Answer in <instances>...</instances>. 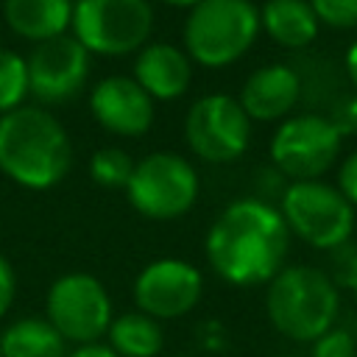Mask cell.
<instances>
[{"instance_id": "obj_1", "label": "cell", "mask_w": 357, "mask_h": 357, "mask_svg": "<svg viewBox=\"0 0 357 357\" xmlns=\"http://www.w3.org/2000/svg\"><path fill=\"white\" fill-rule=\"evenodd\" d=\"M290 229L276 206L262 198L229 204L206 234V259L229 284L248 287L271 282L287 257Z\"/></svg>"}, {"instance_id": "obj_2", "label": "cell", "mask_w": 357, "mask_h": 357, "mask_svg": "<svg viewBox=\"0 0 357 357\" xmlns=\"http://www.w3.org/2000/svg\"><path fill=\"white\" fill-rule=\"evenodd\" d=\"M73 165V145L64 126L45 106H20L0 114V170L28 187H56Z\"/></svg>"}, {"instance_id": "obj_3", "label": "cell", "mask_w": 357, "mask_h": 357, "mask_svg": "<svg viewBox=\"0 0 357 357\" xmlns=\"http://www.w3.org/2000/svg\"><path fill=\"white\" fill-rule=\"evenodd\" d=\"M265 310L271 324L284 337L312 343L332 329L340 310V296L324 271L310 265H290L268 282Z\"/></svg>"}, {"instance_id": "obj_4", "label": "cell", "mask_w": 357, "mask_h": 357, "mask_svg": "<svg viewBox=\"0 0 357 357\" xmlns=\"http://www.w3.org/2000/svg\"><path fill=\"white\" fill-rule=\"evenodd\" d=\"M259 33V8L251 0H198L184 22L187 56L201 67L234 64Z\"/></svg>"}, {"instance_id": "obj_5", "label": "cell", "mask_w": 357, "mask_h": 357, "mask_svg": "<svg viewBox=\"0 0 357 357\" xmlns=\"http://www.w3.org/2000/svg\"><path fill=\"white\" fill-rule=\"evenodd\" d=\"M70 28L95 56H128L145 47L153 8L148 0H78Z\"/></svg>"}, {"instance_id": "obj_6", "label": "cell", "mask_w": 357, "mask_h": 357, "mask_svg": "<svg viewBox=\"0 0 357 357\" xmlns=\"http://www.w3.org/2000/svg\"><path fill=\"white\" fill-rule=\"evenodd\" d=\"M279 212L290 234L301 237L312 248H340L354 229V206L337 187L321 178L293 181L284 187Z\"/></svg>"}, {"instance_id": "obj_7", "label": "cell", "mask_w": 357, "mask_h": 357, "mask_svg": "<svg viewBox=\"0 0 357 357\" xmlns=\"http://www.w3.org/2000/svg\"><path fill=\"white\" fill-rule=\"evenodd\" d=\"M198 187V173L184 156L156 151L134 165L126 195L139 215L151 220H173L190 212Z\"/></svg>"}, {"instance_id": "obj_8", "label": "cell", "mask_w": 357, "mask_h": 357, "mask_svg": "<svg viewBox=\"0 0 357 357\" xmlns=\"http://www.w3.org/2000/svg\"><path fill=\"white\" fill-rule=\"evenodd\" d=\"M343 134L324 114H298L279 123L271 139V159L282 176L310 181L324 176L340 156Z\"/></svg>"}, {"instance_id": "obj_9", "label": "cell", "mask_w": 357, "mask_h": 357, "mask_svg": "<svg viewBox=\"0 0 357 357\" xmlns=\"http://www.w3.org/2000/svg\"><path fill=\"white\" fill-rule=\"evenodd\" d=\"M47 321L64 340L98 343L112 324V298L92 273H64L47 290Z\"/></svg>"}, {"instance_id": "obj_10", "label": "cell", "mask_w": 357, "mask_h": 357, "mask_svg": "<svg viewBox=\"0 0 357 357\" xmlns=\"http://www.w3.org/2000/svg\"><path fill=\"white\" fill-rule=\"evenodd\" d=\"M187 145L195 156L212 165L234 162L251 142V117L231 95H204L195 100L184 120Z\"/></svg>"}, {"instance_id": "obj_11", "label": "cell", "mask_w": 357, "mask_h": 357, "mask_svg": "<svg viewBox=\"0 0 357 357\" xmlns=\"http://www.w3.org/2000/svg\"><path fill=\"white\" fill-rule=\"evenodd\" d=\"M28 61V92L39 106H61L75 100L89 78L92 53L75 36L39 42Z\"/></svg>"}, {"instance_id": "obj_12", "label": "cell", "mask_w": 357, "mask_h": 357, "mask_svg": "<svg viewBox=\"0 0 357 357\" xmlns=\"http://www.w3.org/2000/svg\"><path fill=\"white\" fill-rule=\"evenodd\" d=\"M204 293L201 271L184 259H156L134 282V301L139 312L167 321L190 312Z\"/></svg>"}, {"instance_id": "obj_13", "label": "cell", "mask_w": 357, "mask_h": 357, "mask_svg": "<svg viewBox=\"0 0 357 357\" xmlns=\"http://www.w3.org/2000/svg\"><path fill=\"white\" fill-rule=\"evenodd\" d=\"M89 112L117 137H142L153 126V100L128 75L100 78L89 92Z\"/></svg>"}, {"instance_id": "obj_14", "label": "cell", "mask_w": 357, "mask_h": 357, "mask_svg": "<svg viewBox=\"0 0 357 357\" xmlns=\"http://www.w3.org/2000/svg\"><path fill=\"white\" fill-rule=\"evenodd\" d=\"M301 98V78L287 64H265L254 70L243 89H240V106L251 120L271 123L290 114V109Z\"/></svg>"}, {"instance_id": "obj_15", "label": "cell", "mask_w": 357, "mask_h": 357, "mask_svg": "<svg viewBox=\"0 0 357 357\" xmlns=\"http://www.w3.org/2000/svg\"><path fill=\"white\" fill-rule=\"evenodd\" d=\"M131 78L151 95V100H176L187 92L192 78L190 56L167 42L145 45L137 50Z\"/></svg>"}, {"instance_id": "obj_16", "label": "cell", "mask_w": 357, "mask_h": 357, "mask_svg": "<svg viewBox=\"0 0 357 357\" xmlns=\"http://www.w3.org/2000/svg\"><path fill=\"white\" fill-rule=\"evenodd\" d=\"M73 0H6L3 14L8 28L28 42L61 36L73 22Z\"/></svg>"}, {"instance_id": "obj_17", "label": "cell", "mask_w": 357, "mask_h": 357, "mask_svg": "<svg viewBox=\"0 0 357 357\" xmlns=\"http://www.w3.org/2000/svg\"><path fill=\"white\" fill-rule=\"evenodd\" d=\"M318 25L310 0H268L259 8V28L290 50L307 47L318 36Z\"/></svg>"}, {"instance_id": "obj_18", "label": "cell", "mask_w": 357, "mask_h": 357, "mask_svg": "<svg viewBox=\"0 0 357 357\" xmlns=\"http://www.w3.org/2000/svg\"><path fill=\"white\" fill-rule=\"evenodd\" d=\"M3 357H67V340L47 318H20L0 335Z\"/></svg>"}, {"instance_id": "obj_19", "label": "cell", "mask_w": 357, "mask_h": 357, "mask_svg": "<svg viewBox=\"0 0 357 357\" xmlns=\"http://www.w3.org/2000/svg\"><path fill=\"white\" fill-rule=\"evenodd\" d=\"M106 335L109 346L120 357H156L165 343L162 326L145 312H126L120 318H112Z\"/></svg>"}, {"instance_id": "obj_20", "label": "cell", "mask_w": 357, "mask_h": 357, "mask_svg": "<svg viewBox=\"0 0 357 357\" xmlns=\"http://www.w3.org/2000/svg\"><path fill=\"white\" fill-rule=\"evenodd\" d=\"M28 61L8 47H0V114H8L28 98Z\"/></svg>"}, {"instance_id": "obj_21", "label": "cell", "mask_w": 357, "mask_h": 357, "mask_svg": "<svg viewBox=\"0 0 357 357\" xmlns=\"http://www.w3.org/2000/svg\"><path fill=\"white\" fill-rule=\"evenodd\" d=\"M134 159L123 151V148H100L92 153L89 159V176L95 178V184L106 187V190H126L128 178L134 173Z\"/></svg>"}, {"instance_id": "obj_22", "label": "cell", "mask_w": 357, "mask_h": 357, "mask_svg": "<svg viewBox=\"0 0 357 357\" xmlns=\"http://www.w3.org/2000/svg\"><path fill=\"white\" fill-rule=\"evenodd\" d=\"M310 6L329 28H357V0H310Z\"/></svg>"}, {"instance_id": "obj_23", "label": "cell", "mask_w": 357, "mask_h": 357, "mask_svg": "<svg viewBox=\"0 0 357 357\" xmlns=\"http://www.w3.org/2000/svg\"><path fill=\"white\" fill-rule=\"evenodd\" d=\"M312 357H357V343L346 329H329L312 340Z\"/></svg>"}, {"instance_id": "obj_24", "label": "cell", "mask_w": 357, "mask_h": 357, "mask_svg": "<svg viewBox=\"0 0 357 357\" xmlns=\"http://www.w3.org/2000/svg\"><path fill=\"white\" fill-rule=\"evenodd\" d=\"M337 190L346 195V201L357 209V151L349 153L343 162H340V170H337Z\"/></svg>"}, {"instance_id": "obj_25", "label": "cell", "mask_w": 357, "mask_h": 357, "mask_svg": "<svg viewBox=\"0 0 357 357\" xmlns=\"http://www.w3.org/2000/svg\"><path fill=\"white\" fill-rule=\"evenodd\" d=\"M329 120L335 123V128H337L340 134L357 131V95H354V98H343V100L332 109Z\"/></svg>"}, {"instance_id": "obj_26", "label": "cell", "mask_w": 357, "mask_h": 357, "mask_svg": "<svg viewBox=\"0 0 357 357\" xmlns=\"http://www.w3.org/2000/svg\"><path fill=\"white\" fill-rule=\"evenodd\" d=\"M14 293H17L14 268H11V262L0 254V318L8 312V307H11V301H14Z\"/></svg>"}, {"instance_id": "obj_27", "label": "cell", "mask_w": 357, "mask_h": 357, "mask_svg": "<svg viewBox=\"0 0 357 357\" xmlns=\"http://www.w3.org/2000/svg\"><path fill=\"white\" fill-rule=\"evenodd\" d=\"M67 357H120L112 346H103V343H86V346H78L73 349Z\"/></svg>"}, {"instance_id": "obj_28", "label": "cell", "mask_w": 357, "mask_h": 357, "mask_svg": "<svg viewBox=\"0 0 357 357\" xmlns=\"http://www.w3.org/2000/svg\"><path fill=\"white\" fill-rule=\"evenodd\" d=\"M346 75H349V81L354 84V89H357V39L349 45V50H346Z\"/></svg>"}, {"instance_id": "obj_29", "label": "cell", "mask_w": 357, "mask_h": 357, "mask_svg": "<svg viewBox=\"0 0 357 357\" xmlns=\"http://www.w3.org/2000/svg\"><path fill=\"white\" fill-rule=\"evenodd\" d=\"M343 282L351 287V293H354V298H357V254L349 259V265H346V271H343Z\"/></svg>"}, {"instance_id": "obj_30", "label": "cell", "mask_w": 357, "mask_h": 357, "mask_svg": "<svg viewBox=\"0 0 357 357\" xmlns=\"http://www.w3.org/2000/svg\"><path fill=\"white\" fill-rule=\"evenodd\" d=\"M162 3H167V6H176V8H192L198 0H162Z\"/></svg>"}, {"instance_id": "obj_31", "label": "cell", "mask_w": 357, "mask_h": 357, "mask_svg": "<svg viewBox=\"0 0 357 357\" xmlns=\"http://www.w3.org/2000/svg\"><path fill=\"white\" fill-rule=\"evenodd\" d=\"M284 357H293V354H284Z\"/></svg>"}, {"instance_id": "obj_32", "label": "cell", "mask_w": 357, "mask_h": 357, "mask_svg": "<svg viewBox=\"0 0 357 357\" xmlns=\"http://www.w3.org/2000/svg\"><path fill=\"white\" fill-rule=\"evenodd\" d=\"M0 357H3V354H0Z\"/></svg>"}]
</instances>
